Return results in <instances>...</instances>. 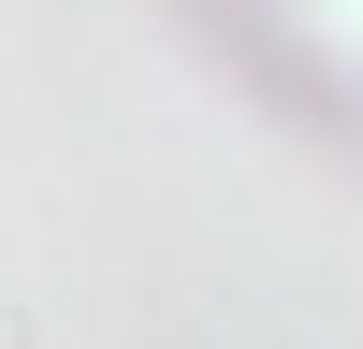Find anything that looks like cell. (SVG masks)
I'll list each match as a JSON object with an SVG mask.
<instances>
[{"label": "cell", "instance_id": "1", "mask_svg": "<svg viewBox=\"0 0 363 349\" xmlns=\"http://www.w3.org/2000/svg\"><path fill=\"white\" fill-rule=\"evenodd\" d=\"M203 15L247 44V73H277L306 116L363 131V0H203Z\"/></svg>", "mask_w": 363, "mask_h": 349}]
</instances>
